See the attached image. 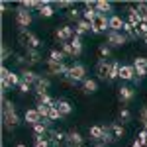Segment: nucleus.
I'll use <instances>...</instances> for the list:
<instances>
[{
  "label": "nucleus",
  "instance_id": "obj_20",
  "mask_svg": "<svg viewBox=\"0 0 147 147\" xmlns=\"http://www.w3.org/2000/svg\"><path fill=\"white\" fill-rule=\"evenodd\" d=\"M120 79L122 80H134L136 79V69H134V65H122L120 67Z\"/></svg>",
  "mask_w": 147,
  "mask_h": 147
},
{
  "label": "nucleus",
  "instance_id": "obj_33",
  "mask_svg": "<svg viewBox=\"0 0 147 147\" xmlns=\"http://www.w3.org/2000/svg\"><path fill=\"white\" fill-rule=\"evenodd\" d=\"M53 14H55V8L51 6V2H47L45 6H43V8L39 10V16H41V18H51Z\"/></svg>",
  "mask_w": 147,
  "mask_h": 147
},
{
  "label": "nucleus",
  "instance_id": "obj_8",
  "mask_svg": "<svg viewBox=\"0 0 147 147\" xmlns=\"http://www.w3.org/2000/svg\"><path fill=\"white\" fill-rule=\"evenodd\" d=\"M75 28H71V26H59L55 32V37L61 41V43H69V41H73V37H75Z\"/></svg>",
  "mask_w": 147,
  "mask_h": 147
},
{
  "label": "nucleus",
  "instance_id": "obj_50",
  "mask_svg": "<svg viewBox=\"0 0 147 147\" xmlns=\"http://www.w3.org/2000/svg\"><path fill=\"white\" fill-rule=\"evenodd\" d=\"M143 129H145V131H147V124H145V127H143Z\"/></svg>",
  "mask_w": 147,
  "mask_h": 147
},
{
  "label": "nucleus",
  "instance_id": "obj_1",
  "mask_svg": "<svg viewBox=\"0 0 147 147\" xmlns=\"http://www.w3.org/2000/svg\"><path fill=\"white\" fill-rule=\"evenodd\" d=\"M88 79L86 77V67L82 65V63H73L71 67H69V75H65L63 77V82L65 84H69V86H75V84H82V80Z\"/></svg>",
  "mask_w": 147,
  "mask_h": 147
},
{
  "label": "nucleus",
  "instance_id": "obj_43",
  "mask_svg": "<svg viewBox=\"0 0 147 147\" xmlns=\"http://www.w3.org/2000/svg\"><path fill=\"white\" fill-rule=\"evenodd\" d=\"M59 118H61V114H59V110H57L55 106H53V108H51V112H49V118H47V120L55 122V120H59Z\"/></svg>",
  "mask_w": 147,
  "mask_h": 147
},
{
  "label": "nucleus",
  "instance_id": "obj_6",
  "mask_svg": "<svg viewBox=\"0 0 147 147\" xmlns=\"http://www.w3.org/2000/svg\"><path fill=\"white\" fill-rule=\"evenodd\" d=\"M2 124H4V129H8V131H14L18 124H20V116L16 110H12V112H4L2 114Z\"/></svg>",
  "mask_w": 147,
  "mask_h": 147
},
{
  "label": "nucleus",
  "instance_id": "obj_36",
  "mask_svg": "<svg viewBox=\"0 0 147 147\" xmlns=\"http://www.w3.org/2000/svg\"><path fill=\"white\" fill-rule=\"evenodd\" d=\"M14 61H16L18 65H30V63H28L26 53H14Z\"/></svg>",
  "mask_w": 147,
  "mask_h": 147
},
{
  "label": "nucleus",
  "instance_id": "obj_35",
  "mask_svg": "<svg viewBox=\"0 0 147 147\" xmlns=\"http://www.w3.org/2000/svg\"><path fill=\"white\" fill-rule=\"evenodd\" d=\"M134 6H136L137 14H139V16H141V18L145 20V18H147V2H136Z\"/></svg>",
  "mask_w": 147,
  "mask_h": 147
},
{
  "label": "nucleus",
  "instance_id": "obj_10",
  "mask_svg": "<svg viewBox=\"0 0 147 147\" xmlns=\"http://www.w3.org/2000/svg\"><path fill=\"white\" fill-rule=\"evenodd\" d=\"M110 69H112L110 61H98L96 63V77L104 82H110Z\"/></svg>",
  "mask_w": 147,
  "mask_h": 147
},
{
  "label": "nucleus",
  "instance_id": "obj_7",
  "mask_svg": "<svg viewBox=\"0 0 147 147\" xmlns=\"http://www.w3.org/2000/svg\"><path fill=\"white\" fill-rule=\"evenodd\" d=\"M32 12L26 10L24 6H20V8H16V24L22 28V30H28V26L32 24Z\"/></svg>",
  "mask_w": 147,
  "mask_h": 147
},
{
  "label": "nucleus",
  "instance_id": "obj_39",
  "mask_svg": "<svg viewBox=\"0 0 147 147\" xmlns=\"http://www.w3.org/2000/svg\"><path fill=\"white\" fill-rule=\"evenodd\" d=\"M12 55V51H10V47L6 45V43H2V51H0V57H2V61H8Z\"/></svg>",
  "mask_w": 147,
  "mask_h": 147
},
{
  "label": "nucleus",
  "instance_id": "obj_19",
  "mask_svg": "<svg viewBox=\"0 0 147 147\" xmlns=\"http://www.w3.org/2000/svg\"><path fill=\"white\" fill-rule=\"evenodd\" d=\"M125 26V20L118 14H112L110 16V32H122Z\"/></svg>",
  "mask_w": 147,
  "mask_h": 147
},
{
  "label": "nucleus",
  "instance_id": "obj_32",
  "mask_svg": "<svg viewBox=\"0 0 147 147\" xmlns=\"http://www.w3.org/2000/svg\"><path fill=\"white\" fill-rule=\"evenodd\" d=\"M34 147H51L45 136H34Z\"/></svg>",
  "mask_w": 147,
  "mask_h": 147
},
{
  "label": "nucleus",
  "instance_id": "obj_23",
  "mask_svg": "<svg viewBox=\"0 0 147 147\" xmlns=\"http://www.w3.org/2000/svg\"><path fill=\"white\" fill-rule=\"evenodd\" d=\"M24 53L28 57V63H30V65H37V63H41V59H43L39 49H26Z\"/></svg>",
  "mask_w": 147,
  "mask_h": 147
},
{
  "label": "nucleus",
  "instance_id": "obj_13",
  "mask_svg": "<svg viewBox=\"0 0 147 147\" xmlns=\"http://www.w3.org/2000/svg\"><path fill=\"white\" fill-rule=\"evenodd\" d=\"M108 131H110V136H112L114 141H120V139H124V137H125V129H124V125L120 124V122H112V124H108Z\"/></svg>",
  "mask_w": 147,
  "mask_h": 147
},
{
  "label": "nucleus",
  "instance_id": "obj_40",
  "mask_svg": "<svg viewBox=\"0 0 147 147\" xmlns=\"http://www.w3.org/2000/svg\"><path fill=\"white\" fill-rule=\"evenodd\" d=\"M55 6L57 8H69L71 10L75 6V2H71V0H59V2H55Z\"/></svg>",
  "mask_w": 147,
  "mask_h": 147
},
{
  "label": "nucleus",
  "instance_id": "obj_22",
  "mask_svg": "<svg viewBox=\"0 0 147 147\" xmlns=\"http://www.w3.org/2000/svg\"><path fill=\"white\" fill-rule=\"evenodd\" d=\"M92 32V24L86 22V20H80L79 24H75V34L79 35V37H82L84 34H90Z\"/></svg>",
  "mask_w": 147,
  "mask_h": 147
},
{
  "label": "nucleus",
  "instance_id": "obj_44",
  "mask_svg": "<svg viewBox=\"0 0 147 147\" xmlns=\"http://www.w3.org/2000/svg\"><path fill=\"white\" fill-rule=\"evenodd\" d=\"M139 120L143 122V125L147 124V106H143V108H141V112H139Z\"/></svg>",
  "mask_w": 147,
  "mask_h": 147
},
{
  "label": "nucleus",
  "instance_id": "obj_31",
  "mask_svg": "<svg viewBox=\"0 0 147 147\" xmlns=\"http://www.w3.org/2000/svg\"><path fill=\"white\" fill-rule=\"evenodd\" d=\"M71 45H73V51H75V57H79L82 53V39H80L79 35H75L73 37V41H71Z\"/></svg>",
  "mask_w": 147,
  "mask_h": 147
},
{
  "label": "nucleus",
  "instance_id": "obj_15",
  "mask_svg": "<svg viewBox=\"0 0 147 147\" xmlns=\"http://www.w3.org/2000/svg\"><path fill=\"white\" fill-rule=\"evenodd\" d=\"M82 141H84V137L80 136V131H69L67 134V141H65V145L67 147H82Z\"/></svg>",
  "mask_w": 147,
  "mask_h": 147
},
{
  "label": "nucleus",
  "instance_id": "obj_47",
  "mask_svg": "<svg viewBox=\"0 0 147 147\" xmlns=\"http://www.w3.org/2000/svg\"><path fill=\"white\" fill-rule=\"evenodd\" d=\"M94 147H106V143H96Z\"/></svg>",
  "mask_w": 147,
  "mask_h": 147
},
{
  "label": "nucleus",
  "instance_id": "obj_26",
  "mask_svg": "<svg viewBox=\"0 0 147 147\" xmlns=\"http://www.w3.org/2000/svg\"><path fill=\"white\" fill-rule=\"evenodd\" d=\"M96 90H98V82L94 79H84L82 80V92H84V94H94Z\"/></svg>",
  "mask_w": 147,
  "mask_h": 147
},
{
  "label": "nucleus",
  "instance_id": "obj_4",
  "mask_svg": "<svg viewBox=\"0 0 147 147\" xmlns=\"http://www.w3.org/2000/svg\"><path fill=\"white\" fill-rule=\"evenodd\" d=\"M108 32H110V16L98 12V16H96L94 22H92V32L90 34L100 35V34H108Z\"/></svg>",
  "mask_w": 147,
  "mask_h": 147
},
{
  "label": "nucleus",
  "instance_id": "obj_21",
  "mask_svg": "<svg viewBox=\"0 0 147 147\" xmlns=\"http://www.w3.org/2000/svg\"><path fill=\"white\" fill-rule=\"evenodd\" d=\"M20 77H22V82H28L30 86H34L35 80H37V73H34L32 69H22V73H20Z\"/></svg>",
  "mask_w": 147,
  "mask_h": 147
},
{
  "label": "nucleus",
  "instance_id": "obj_9",
  "mask_svg": "<svg viewBox=\"0 0 147 147\" xmlns=\"http://www.w3.org/2000/svg\"><path fill=\"white\" fill-rule=\"evenodd\" d=\"M45 137L49 139L51 147H59V145H63V143L67 141V134H65V131H61V129H49Z\"/></svg>",
  "mask_w": 147,
  "mask_h": 147
},
{
  "label": "nucleus",
  "instance_id": "obj_51",
  "mask_svg": "<svg viewBox=\"0 0 147 147\" xmlns=\"http://www.w3.org/2000/svg\"><path fill=\"white\" fill-rule=\"evenodd\" d=\"M82 147H84V145H82Z\"/></svg>",
  "mask_w": 147,
  "mask_h": 147
},
{
  "label": "nucleus",
  "instance_id": "obj_5",
  "mask_svg": "<svg viewBox=\"0 0 147 147\" xmlns=\"http://www.w3.org/2000/svg\"><path fill=\"white\" fill-rule=\"evenodd\" d=\"M127 43V35L124 32H108L106 34V45L114 47H124Z\"/></svg>",
  "mask_w": 147,
  "mask_h": 147
},
{
  "label": "nucleus",
  "instance_id": "obj_17",
  "mask_svg": "<svg viewBox=\"0 0 147 147\" xmlns=\"http://www.w3.org/2000/svg\"><path fill=\"white\" fill-rule=\"evenodd\" d=\"M49 86H51L49 77H47V75H39L37 80H35V84H34V90L35 92H47V90H49Z\"/></svg>",
  "mask_w": 147,
  "mask_h": 147
},
{
  "label": "nucleus",
  "instance_id": "obj_12",
  "mask_svg": "<svg viewBox=\"0 0 147 147\" xmlns=\"http://www.w3.org/2000/svg\"><path fill=\"white\" fill-rule=\"evenodd\" d=\"M55 108L59 110L61 118H69V116L73 114V104H71L69 100H65V98H57L55 100Z\"/></svg>",
  "mask_w": 147,
  "mask_h": 147
},
{
  "label": "nucleus",
  "instance_id": "obj_34",
  "mask_svg": "<svg viewBox=\"0 0 147 147\" xmlns=\"http://www.w3.org/2000/svg\"><path fill=\"white\" fill-rule=\"evenodd\" d=\"M12 110H16V104L12 100H8L6 96H2V114L4 112H12Z\"/></svg>",
  "mask_w": 147,
  "mask_h": 147
},
{
  "label": "nucleus",
  "instance_id": "obj_16",
  "mask_svg": "<svg viewBox=\"0 0 147 147\" xmlns=\"http://www.w3.org/2000/svg\"><path fill=\"white\" fill-rule=\"evenodd\" d=\"M24 120H26V124H30L32 127H34V125H35V124H39L43 118L39 116L37 108H28V110H26V114H24Z\"/></svg>",
  "mask_w": 147,
  "mask_h": 147
},
{
  "label": "nucleus",
  "instance_id": "obj_46",
  "mask_svg": "<svg viewBox=\"0 0 147 147\" xmlns=\"http://www.w3.org/2000/svg\"><path fill=\"white\" fill-rule=\"evenodd\" d=\"M131 147H145V145H141V143H139V141L136 139V141H134V145H131Z\"/></svg>",
  "mask_w": 147,
  "mask_h": 147
},
{
  "label": "nucleus",
  "instance_id": "obj_14",
  "mask_svg": "<svg viewBox=\"0 0 147 147\" xmlns=\"http://www.w3.org/2000/svg\"><path fill=\"white\" fill-rule=\"evenodd\" d=\"M88 136H90L92 141L102 143L104 141V136H106V125H92L90 129H88Z\"/></svg>",
  "mask_w": 147,
  "mask_h": 147
},
{
  "label": "nucleus",
  "instance_id": "obj_24",
  "mask_svg": "<svg viewBox=\"0 0 147 147\" xmlns=\"http://www.w3.org/2000/svg\"><path fill=\"white\" fill-rule=\"evenodd\" d=\"M35 104L37 106H55V100L47 94V92H35Z\"/></svg>",
  "mask_w": 147,
  "mask_h": 147
},
{
  "label": "nucleus",
  "instance_id": "obj_49",
  "mask_svg": "<svg viewBox=\"0 0 147 147\" xmlns=\"http://www.w3.org/2000/svg\"><path fill=\"white\" fill-rule=\"evenodd\" d=\"M16 147H26V145H24V143H20V145H16Z\"/></svg>",
  "mask_w": 147,
  "mask_h": 147
},
{
  "label": "nucleus",
  "instance_id": "obj_3",
  "mask_svg": "<svg viewBox=\"0 0 147 147\" xmlns=\"http://www.w3.org/2000/svg\"><path fill=\"white\" fill-rule=\"evenodd\" d=\"M18 43H20L24 49H39V47H41V39L35 34H32L30 30H20V34H18Z\"/></svg>",
  "mask_w": 147,
  "mask_h": 147
},
{
  "label": "nucleus",
  "instance_id": "obj_2",
  "mask_svg": "<svg viewBox=\"0 0 147 147\" xmlns=\"http://www.w3.org/2000/svg\"><path fill=\"white\" fill-rule=\"evenodd\" d=\"M0 79H2V96H4L6 92L10 90V88L18 86V84L22 82V77H20V75L12 73L10 69H6V67L0 69Z\"/></svg>",
  "mask_w": 147,
  "mask_h": 147
},
{
  "label": "nucleus",
  "instance_id": "obj_41",
  "mask_svg": "<svg viewBox=\"0 0 147 147\" xmlns=\"http://www.w3.org/2000/svg\"><path fill=\"white\" fill-rule=\"evenodd\" d=\"M134 67H147V57H136Z\"/></svg>",
  "mask_w": 147,
  "mask_h": 147
},
{
  "label": "nucleus",
  "instance_id": "obj_37",
  "mask_svg": "<svg viewBox=\"0 0 147 147\" xmlns=\"http://www.w3.org/2000/svg\"><path fill=\"white\" fill-rule=\"evenodd\" d=\"M51 108H53V106H45V104H43V106H37V112H39V116H41V118H49V112H51Z\"/></svg>",
  "mask_w": 147,
  "mask_h": 147
},
{
  "label": "nucleus",
  "instance_id": "obj_11",
  "mask_svg": "<svg viewBox=\"0 0 147 147\" xmlns=\"http://www.w3.org/2000/svg\"><path fill=\"white\" fill-rule=\"evenodd\" d=\"M118 98H120V102H124V104H129V102L136 98V90L131 86H127V84H122L118 88Z\"/></svg>",
  "mask_w": 147,
  "mask_h": 147
},
{
  "label": "nucleus",
  "instance_id": "obj_38",
  "mask_svg": "<svg viewBox=\"0 0 147 147\" xmlns=\"http://www.w3.org/2000/svg\"><path fill=\"white\" fill-rule=\"evenodd\" d=\"M20 6H24L26 10H32V8L37 10V0H22V2H20Z\"/></svg>",
  "mask_w": 147,
  "mask_h": 147
},
{
  "label": "nucleus",
  "instance_id": "obj_48",
  "mask_svg": "<svg viewBox=\"0 0 147 147\" xmlns=\"http://www.w3.org/2000/svg\"><path fill=\"white\" fill-rule=\"evenodd\" d=\"M143 43H145V45H147V35H145V37H143Z\"/></svg>",
  "mask_w": 147,
  "mask_h": 147
},
{
  "label": "nucleus",
  "instance_id": "obj_42",
  "mask_svg": "<svg viewBox=\"0 0 147 147\" xmlns=\"http://www.w3.org/2000/svg\"><path fill=\"white\" fill-rule=\"evenodd\" d=\"M32 88H34V86H30L28 82H20V84H18V90H20V94H28Z\"/></svg>",
  "mask_w": 147,
  "mask_h": 147
},
{
  "label": "nucleus",
  "instance_id": "obj_27",
  "mask_svg": "<svg viewBox=\"0 0 147 147\" xmlns=\"http://www.w3.org/2000/svg\"><path fill=\"white\" fill-rule=\"evenodd\" d=\"M65 57H67V55H65L61 49H51L47 61H53V63H65Z\"/></svg>",
  "mask_w": 147,
  "mask_h": 147
},
{
  "label": "nucleus",
  "instance_id": "obj_30",
  "mask_svg": "<svg viewBox=\"0 0 147 147\" xmlns=\"http://www.w3.org/2000/svg\"><path fill=\"white\" fill-rule=\"evenodd\" d=\"M80 16H82V12H80L79 8H75V6H73L71 10H67V18L71 20V22H75V24H79L80 20H82Z\"/></svg>",
  "mask_w": 147,
  "mask_h": 147
},
{
  "label": "nucleus",
  "instance_id": "obj_45",
  "mask_svg": "<svg viewBox=\"0 0 147 147\" xmlns=\"http://www.w3.org/2000/svg\"><path fill=\"white\" fill-rule=\"evenodd\" d=\"M8 6H10V2H8V0H4V2H2V12L8 10Z\"/></svg>",
  "mask_w": 147,
  "mask_h": 147
},
{
  "label": "nucleus",
  "instance_id": "obj_29",
  "mask_svg": "<svg viewBox=\"0 0 147 147\" xmlns=\"http://www.w3.org/2000/svg\"><path fill=\"white\" fill-rule=\"evenodd\" d=\"M98 57H100V61L110 59V57H112V47L106 45V43H100V45H98Z\"/></svg>",
  "mask_w": 147,
  "mask_h": 147
},
{
  "label": "nucleus",
  "instance_id": "obj_28",
  "mask_svg": "<svg viewBox=\"0 0 147 147\" xmlns=\"http://www.w3.org/2000/svg\"><path fill=\"white\" fill-rule=\"evenodd\" d=\"M131 120H134V114H131L129 108H122V110L118 112V122H122V125L127 124V122H131Z\"/></svg>",
  "mask_w": 147,
  "mask_h": 147
},
{
  "label": "nucleus",
  "instance_id": "obj_25",
  "mask_svg": "<svg viewBox=\"0 0 147 147\" xmlns=\"http://www.w3.org/2000/svg\"><path fill=\"white\" fill-rule=\"evenodd\" d=\"M96 10L100 12V14H106V16H112L114 6H112V2H106V0H96Z\"/></svg>",
  "mask_w": 147,
  "mask_h": 147
},
{
  "label": "nucleus",
  "instance_id": "obj_18",
  "mask_svg": "<svg viewBox=\"0 0 147 147\" xmlns=\"http://www.w3.org/2000/svg\"><path fill=\"white\" fill-rule=\"evenodd\" d=\"M125 12H127V20H125V22H129L131 26H136V28H137L139 24L143 22V18H141V16L137 14L136 6H127V8H125Z\"/></svg>",
  "mask_w": 147,
  "mask_h": 147
}]
</instances>
